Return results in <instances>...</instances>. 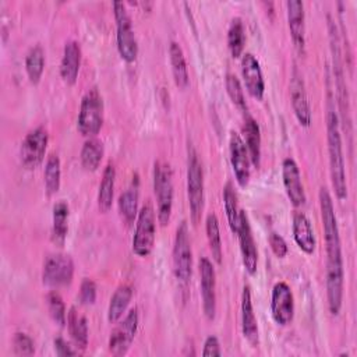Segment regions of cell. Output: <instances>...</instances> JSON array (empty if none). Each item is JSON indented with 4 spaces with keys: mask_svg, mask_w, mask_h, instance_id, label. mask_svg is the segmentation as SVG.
Instances as JSON below:
<instances>
[{
    "mask_svg": "<svg viewBox=\"0 0 357 357\" xmlns=\"http://www.w3.org/2000/svg\"><path fill=\"white\" fill-rule=\"evenodd\" d=\"M268 243H269V245H271L273 254H275L278 258H284V257L287 255L289 247H287V243L284 241V238H283L280 234L272 231V233L269 234V237H268Z\"/></svg>",
    "mask_w": 357,
    "mask_h": 357,
    "instance_id": "41",
    "label": "cell"
},
{
    "mask_svg": "<svg viewBox=\"0 0 357 357\" xmlns=\"http://www.w3.org/2000/svg\"><path fill=\"white\" fill-rule=\"evenodd\" d=\"M78 298H79L81 304H84V305H91V304L95 303V300H96V284L92 279L85 278L81 282Z\"/></svg>",
    "mask_w": 357,
    "mask_h": 357,
    "instance_id": "40",
    "label": "cell"
},
{
    "mask_svg": "<svg viewBox=\"0 0 357 357\" xmlns=\"http://www.w3.org/2000/svg\"><path fill=\"white\" fill-rule=\"evenodd\" d=\"M187 197L190 215L194 225H198L204 211V170L195 148L188 144L187 149Z\"/></svg>",
    "mask_w": 357,
    "mask_h": 357,
    "instance_id": "4",
    "label": "cell"
},
{
    "mask_svg": "<svg viewBox=\"0 0 357 357\" xmlns=\"http://www.w3.org/2000/svg\"><path fill=\"white\" fill-rule=\"evenodd\" d=\"M328 26H329V40H331V50H332V61H333V77H335V85L337 92V103L342 114V121L346 126H350V107H349V96H347V85L344 79L343 73V63L340 56V46H339V36L336 31V25L328 18Z\"/></svg>",
    "mask_w": 357,
    "mask_h": 357,
    "instance_id": "9",
    "label": "cell"
},
{
    "mask_svg": "<svg viewBox=\"0 0 357 357\" xmlns=\"http://www.w3.org/2000/svg\"><path fill=\"white\" fill-rule=\"evenodd\" d=\"M49 134L45 127L39 126L24 137L20 148V159L24 167L36 169L45 159Z\"/></svg>",
    "mask_w": 357,
    "mask_h": 357,
    "instance_id": "11",
    "label": "cell"
},
{
    "mask_svg": "<svg viewBox=\"0 0 357 357\" xmlns=\"http://www.w3.org/2000/svg\"><path fill=\"white\" fill-rule=\"evenodd\" d=\"M223 205H225V212H226V219H227L229 227L234 234H237L240 209H238V202H237V194L230 181H227L223 187Z\"/></svg>",
    "mask_w": 357,
    "mask_h": 357,
    "instance_id": "36",
    "label": "cell"
},
{
    "mask_svg": "<svg viewBox=\"0 0 357 357\" xmlns=\"http://www.w3.org/2000/svg\"><path fill=\"white\" fill-rule=\"evenodd\" d=\"M138 324H139L138 310L131 308L110 333L109 351L113 356H124L128 351L135 337Z\"/></svg>",
    "mask_w": 357,
    "mask_h": 357,
    "instance_id": "12",
    "label": "cell"
},
{
    "mask_svg": "<svg viewBox=\"0 0 357 357\" xmlns=\"http://www.w3.org/2000/svg\"><path fill=\"white\" fill-rule=\"evenodd\" d=\"M241 332L243 336L247 339V342L252 346L258 344V324L252 307V298H251V289L250 286H244L241 291Z\"/></svg>",
    "mask_w": 357,
    "mask_h": 357,
    "instance_id": "23",
    "label": "cell"
},
{
    "mask_svg": "<svg viewBox=\"0 0 357 357\" xmlns=\"http://www.w3.org/2000/svg\"><path fill=\"white\" fill-rule=\"evenodd\" d=\"M229 153H230V163H231L236 181L240 187H245L251 176V167H250L251 160H250V155L244 144V139L240 137V134L234 131L230 132Z\"/></svg>",
    "mask_w": 357,
    "mask_h": 357,
    "instance_id": "16",
    "label": "cell"
},
{
    "mask_svg": "<svg viewBox=\"0 0 357 357\" xmlns=\"http://www.w3.org/2000/svg\"><path fill=\"white\" fill-rule=\"evenodd\" d=\"M13 346L14 351L18 356H32L35 353L33 347V340L31 339L29 335L24 332H17L13 337Z\"/></svg>",
    "mask_w": 357,
    "mask_h": 357,
    "instance_id": "39",
    "label": "cell"
},
{
    "mask_svg": "<svg viewBox=\"0 0 357 357\" xmlns=\"http://www.w3.org/2000/svg\"><path fill=\"white\" fill-rule=\"evenodd\" d=\"M271 314L279 326H287L294 317V297L286 282H278L271 293Z\"/></svg>",
    "mask_w": 357,
    "mask_h": 357,
    "instance_id": "13",
    "label": "cell"
},
{
    "mask_svg": "<svg viewBox=\"0 0 357 357\" xmlns=\"http://www.w3.org/2000/svg\"><path fill=\"white\" fill-rule=\"evenodd\" d=\"M54 344V351L57 356H77L78 354V349H74L66 339H63L61 336H57L53 342Z\"/></svg>",
    "mask_w": 357,
    "mask_h": 357,
    "instance_id": "43",
    "label": "cell"
},
{
    "mask_svg": "<svg viewBox=\"0 0 357 357\" xmlns=\"http://www.w3.org/2000/svg\"><path fill=\"white\" fill-rule=\"evenodd\" d=\"M103 98L96 86L88 89L79 105L77 128L84 137H95L103 126Z\"/></svg>",
    "mask_w": 357,
    "mask_h": 357,
    "instance_id": "5",
    "label": "cell"
},
{
    "mask_svg": "<svg viewBox=\"0 0 357 357\" xmlns=\"http://www.w3.org/2000/svg\"><path fill=\"white\" fill-rule=\"evenodd\" d=\"M202 356H205V357H215V356L219 357V356H222L220 343H219L216 336L211 335L205 339L204 347H202Z\"/></svg>",
    "mask_w": 357,
    "mask_h": 357,
    "instance_id": "42",
    "label": "cell"
},
{
    "mask_svg": "<svg viewBox=\"0 0 357 357\" xmlns=\"http://www.w3.org/2000/svg\"><path fill=\"white\" fill-rule=\"evenodd\" d=\"M139 199V180L135 174L128 187L119 197V212L126 225H132L138 215Z\"/></svg>",
    "mask_w": 357,
    "mask_h": 357,
    "instance_id": "24",
    "label": "cell"
},
{
    "mask_svg": "<svg viewBox=\"0 0 357 357\" xmlns=\"http://www.w3.org/2000/svg\"><path fill=\"white\" fill-rule=\"evenodd\" d=\"M105 153V148L102 141H99L98 138H88L82 148H81V153H79V159H81V165L85 170L88 172H95L98 170V167L100 166L102 158Z\"/></svg>",
    "mask_w": 357,
    "mask_h": 357,
    "instance_id": "31",
    "label": "cell"
},
{
    "mask_svg": "<svg viewBox=\"0 0 357 357\" xmlns=\"http://www.w3.org/2000/svg\"><path fill=\"white\" fill-rule=\"evenodd\" d=\"M45 68V50L40 45H35L29 49L25 57V71L29 81L35 85L40 81Z\"/></svg>",
    "mask_w": 357,
    "mask_h": 357,
    "instance_id": "35",
    "label": "cell"
},
{
    "mask_svg": "<svg viewBox=\"0 0 357 357\" xmlns=\"http://www.w3.org/2000/svg\"><path fill=\"white\" fill-rule=\"evenodd\" d=\"M318 199H319V211H321V220L324 227L325 250H326L325 286H326L328 308L332 315H337L342 308L343 283H344V269H343L339 226H337L332 197L325 187L319 188Z\"/></svg>",
    "mask_w": 357,
    "mask_h": 357,
    "instance_id": "1",
    "label": "cell"
},
{
    "mask_svg": "<svg viewBox=\"0 0 357 357\" xmlns=\"http://www.w3.org/2000/svg\"><path fill=\"white\" fill-rule=\"evenodd\" d=\"M205 231H206V238H208L212 258L218 265H220L223 250H222V240H220V231H219V220L213 212L208 213L205 219Z\"/></svg>",
    "mask_w": 357,
    "mask_h": 357,
    "instance_id": "33",
    "label": "cell"
},
{
    "mask_svg": "<svg viewBox=\"0 0 357 357\" xmlns=\"http://www.w3.org/2000/svg\"><path fill=\"white\" fill-rule=\"evenodd\" d=\"M173 273L181 283H188L192 275V250L188 225L183 220L177 229L173 243Z\"/></svg>",
    "mask_w": 357,
    "mask_h": 357,
    "instance_id": "8",
    "label": "cell"
},
{
    "mask_svg": "<svg viewBox=\"0 0 357 357\" xmlns=\"http://www.w3.org/2000/svg\"><path fill=\"white\" fill-rule=\"evenodd\" d=\"M283 187L290 202L298 208L305 204V191L301 181L300 169L293 158H284L282 162Z\"/></svg>",
    "mask_w": 357,
    "mask_h": 357,
    "instance_id": "18",
    "label": "cell"
},
{
    "mask_svg": "<svg viewBox=\"0 0 357 357\" xmlns=\"http://www.w3.org/2000/svg\"><path fill=\"white\" fill-rule=\"evenodd\" d=\"M153 192L156 197V218L162 226H166L173 209V172L167 162L156 160L153 165Z\"/></svg>",
    "mask_w": 357,
    "mask_h": 357,
    "instance_id": "3",
    "label": "cell"
},
{
    "mask_svg": "<svg viewBox=\"0 0 357 357\" xmlns=\"http://www.w3.org/2000/svg\"><path fill=\"white\" fill-rule=\"evenodd\" d=\"M291 230H293V238L297 247L307 255L314 254L315 245H317L315 234H314L311 222L304 212H294Z\"/></svg>",
    "mask_w": 357,
    "mask_h": 357,
    "instance_id": "22",
    "label": "cell"
},
{
    "mask_svg": "<svg viewBox=\"0 0 357 357\" xmlns=\"http://www.w3.org/2000/svg\"><path fill=\"white\" fill-rule=\"evenodd\" d=\"M245 45V32H244V24L240 17H234L227 29V47L231 54V57L238 59L243 56Z\"/></svg>",
    "mask_w": 357,
    "mask_h": 357,
    "instance_id": "34",
    "label": "cell"
},
{
    "mask_svg": "<svg viewBox=\"0 0 357 357\" xmlns=\"http://www.w3.org/2000/svg\"><path fill=\"white\" fill-rule=\"evenodd\" d=\"M47 300V310L52 317V319L59 326H66L67 324V312H66V304L61 298V296L57 291H50L46 297Z\"/></svg>",
    "mask_w": 357,
    "mask_h": 357,
    "instance_id": "38",
    "label": "cell"
},
{
    "mask_svg": "<svg viewBox=\"0 0 357 357\" xmlns=\"http://www.w3.org/2000/svg\"><path fill=\"white\" fill-rule=\"evenodd\" d=\"M237 237H238V243H240L243 265H244L245 271L248 272V275H255L257 266H258V250H257V244H255V240L252 236L248 215L243 209H240Z\"/></svg>",
    "mask_w": 357,
    "mask_h": 357,
    "instance_id": "15",
    "label": "cell"
},
{
    "mask_svg": "<svg viewBox=\"0 0 357 357\" xmlns=\"http://www.w3.org/2000/svg\"><path fill=\"white\" fill-rule=\"evenodd\" d=\"M74 262L67 254H52L42 269V280L49 287H63L73 282Z\"/></svg>",
    "mask_w": 357,
    "mask_h": 357,
    "instance_id": "10",
    "label": "cell"
},
{
    "mask_svg": "<svg viewBox=\"0 0 357 357\" xmlns=\"http://www.w3.org/2000/svg\"><path fill=\"white\" fill-rule=\"evenodd\" d=\"M131 298H132V287L130 284H126V283L120 284L114 290L107 307V321L110 324H116L121 319L123 314H126L127 311V307Z\"/></svg>",
    "mask_w": 357,
    "mask_h": 357,
    "instance_id": "30",
    "label": "cell"
},
{
    "mask_svg": "<svg viewBox=\"0 0 357 357\" xmlns=\"http://www.w3.org/2000/svg\"><path fill=\"white\" fill-rule=\"evenodd\" d=\"M241 75L248 93L261 100L265 93V79L258 59L252 53L241 56Z\"/></svg>",
    "mask_w": 357,
    "mask_h": 357,
    "instance_id": "19",
    "label": "cell"
},
{
    "mask_svg": "<svg viewBox=\"0 0 357 357\" xmlns=\"http://www.w3.org/2000/svg\"><path fill=\"white\" fill-rule=\"evenodd\" d=\"M199 268V286L202 297V310L208 319H213L216 314V273L212 262L206 257L198 261Z\"/></svg>",
    "mask_w": 357,
    "mask_h": 357,
    "instance_id": "14",
    "label": "cell"
},
{
    "mask_svg": "<svg viewBox=\"0 0 357 357\" xmlns=\"http://www.w3.org/2000/svg\"><path fill=\"white\" fill-rule=\"evenodd\" d=\"M114 183H116V169L113 163H107L103 173H102V180L99 183V190H98V208L102 213H106L113 204V197H114Z\"/></svg>",
    "mask_w": 357,
    "mask_h": 357,
    "instance_id": "27",
    "label": "cell"
},
{
    "mask_svg": "<svg viewBox=\"0 0 357 357\" xmlns=\"http://www.w3.org/2000/svg\"><path fill=\"white\" fill-rule=\"evenodd\" d=\"M225 85H226L227 95L234 103V106L238 107L241 112H247V102H245V96H244V91L240 84V79L234 74L229 73L226 74Z\"/></svg>",
    "mask_w": 357,
    "mask_h": 357,
    "instance_id": "37",
    "label": "cell"
},
{
    "mask_svg": "<svg viewBox=\"0 0 357 357\" xmlns=\"http://www.w3.org/2000/svg\"><path fill=\"white\" fill-rule=\"evenodd\" d=\"M290 100L293 106L294 116L301 127H310L311 126V107L304 85V79L298 68L294 66L291 71L290 78Z\"/></svg>",
    "mask_w": 357,
    "mask_h": 357,
    "instance_id": "17",
    "label": "cell"
},
{
    "mask_svg": "<svg viewBox=\"0 0 357 357\" xmlns=\"http://www.w3.org/2000/svg\"><path fill=\"white\" fill-rule=\"evenodd\" d=\"M156 215L151 201H146L137 215L135 230L132 236V251L138 257H148L155 244L156 234Z\"/></svg>",
    "mask_w": 357,
    "mask_h": 357,
    "instance_id": "7",
    "label": "cell"
},
{
    "mask_svg": "<svg viewBox=\"0 0 357 357\" xmlns=\"http://www.w3.org/2000/svg\"><path fill=\"white\" fill-rule=\"evenodd\" d=\"M81 57L82 52L79 43L74 39L67 40L60 61V77L67 85H74L77 82L81 67Z\"/></svg>",
    "mask_w": 357,
    "mask_h": 357,
    "instance_id": "21",
    "label": "cell"
},
{
    "mask_svg": "<svg viewBox=\"0 0 357 357\" xmlns=\"http://www.w3.org/2000/svg\"><path fill=\"white\" fill-rule=\"evenodd\" d=\"M113 14L116 20V42L119 54L126 63H132L138 56V42L132 29L131 17L121 1L113 3Z\"/></svg>",
    "mask_w": 357,
    "mask_h": 357,
    "instance_id": "6",
    "label": "cell"
},
{
    "mask_svg": "<svg viewBox=\"0 0 357 357\" xmlns=\"http://www.w3.org/2000/svg\"><path fill=\"white\" fill-rule=\"evenodd\" d=\"M287 8V22L291 35V40L298 50V53H304L305 49V13L304 3L300 0H289L286 1Z\"/></svg>",
    "mask_w": 357,
    "mask_h": 357,
    "instance_id": "20",
    "label": "cell"
},
{
    "mask_svg": "<svg viewBox=\"0 0 357 357\" xmlns=\"http://www.w3.org/2000/svg\"><path fill=\"white\" fill-rule=\"evenodd\" d=\"M45 190L49 197L60 190L61 183V162L56 153H50L45 163Z\"/></svg>",
    "mask_w": 357,
    "mask_h": 357,
    "instance_id": "32",
    "label": "cell"
},
{
    "mask_svg": "<svg viewBox=\"0 0 357 357\" xmlns=\"http://www.w3.org/2000/svg\"><path fill=\"white\" fill-rule=\"evenodd\" d=\"M68 204L66 201H59L53 206V219H52V241L63 247L68 233Z\"/></svg>",
    "mask_w": 357,
    "mask_h": 357,
    "instance_id": "29",
    "label": "cell"
},
{
    "mask_svg": "<svg viewBox=\"0 0 357 357\" xmlns=\"http://www.w3.org/2000/svg\"><path fill=\"white\" fill-rule=\"evenodd\" d=\"M67 328L74 346L84 351L88 346V322L75 307H71L67 312Z\"/></svg>",
    "mask_w": 357,
    "mask_h": 357,
    "instance_id": "26",
    "label": "cell"
},
{
    "mask_svg": "<svg viewBox=\"0 0 357 357\" xmlns=\"http://www.w3.org/2000/svg\"><path fill=\"white\" fill-rule=\"evenodd\" d=\"M326 139H328V155H329V173L331 181L337 199L343 201L347 198V181L344 170V158L340 135L339 116L335 112L331 91L328 93V112H326Z\"/></svg>",
    "mask_w": 357,
    "mask_h": 357,
    "instance_id": "2",
    "label": "cell"
},
{
    "mask_svg": "<svg viewBox=\"0 0 357 357\" xmlns=\"http://www.w3.org/2000/svg\"><path fill=\"white\" fill-rule=\"evenodd\" d=\"M243 132H244V144L247 146L251 165L254 167H259V163H261V130L254 117L245 116Z\"/></svg>",
    "mask_w": 357,
    "mask_h": 357,
    "instance_id": "25",
    "label": "cell"
},
{
    "mask_svg": "<svg viewBox=\"0 0 357 357\" xmlns=\"http://www.w3.org/2000/svg\"><path fill=\"white\" fill-rule=\"evenodd\" d=\"M169 59H170V66H172L174 84L180 89L187 88L188 82H190V75H188V68H187L184 52H183L181 46L174 40H172L170 45H169Z\"/></svg>",
    "mask_w": 357,
    "mask_h": 357,
    "instance_id": "28",
    "label": "cell"
}]
</instances>
